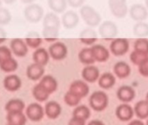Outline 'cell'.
Returning <instances> with one entry per match:
<instances>
[{
  "instance_id": "1",
  "label": "cell",
  "mask_w": 148,
  "mask_h": 125,
  "mask_svg": "<svg viewBox=\"0 0 148 125\" xmlns=\"http://www.w3.org/2000/svg\"><path fill=\"white\" fill-rule=\"evenodd\" d=\"M109 103V97L103 90H96L89 97V105L94 111L105 110Z\"/></svg>"
},
{
  "instance_id": "2",
  "label": "cell",
  "mask_w": 148,
  "mask_h": 125,
  "mask_svg": "<svg viewBox=\"0 0 148 125\" xmlns=\"http://www.w3.org/2000/svg\"><path fill=\"white\" fill-rule=\"evenodd\" d=\"M79 13L85 23L90 27H96L102 21L99 13L90 5H83L80 8Z\"/></svg>"
},
{
  "instance_id": "3",
  "label": "cell",
  "mask_w": 148,
  "mask_h": 125,
  "mask_svg": "<svg viewBox=\"0 0 148 125\" xmlns=\"http://www.w3.org/2000/svg\"><path fill=\"white\" fill-rule=\"evenodd\" d=\"M24 16L29 23L38 24L44 17V9L39 5L31 4L25 8Z\"/></svg>"
},
{
  "instance_id": "4",
  "label": "cell",
  "mask_w": 148,
  "mask_h": 125,
  "mask_svg": "<svg viewBox=\"0 0 148 125\" xmlns=\"http://www.w3.org/2000/svg\"><path fill=\"white\" fill-rule=\"evenodd\" d=\"M108 5L112 14L117 18H124L128 12L126 0H108Z\"/></svg>"
},
{
  "instance_id": "5",
  "label": "cell",
  "mask_w": 148,
  "mask_h": 125,
  "mask_svg": "<svg viewBox=\"0 0 148 125\" xmlns=\"http://www.w3.org/2000/svg\"><path fill=\"white\" fill-rule=\"evenodd\" d=\"M99 33L100 37L103 39L106 40H111L117 37L119 33V30L117 25L112 21H104L99 28Z\"/></svg>"
},
{
  "instance_id": "6",
  "label": "cell",
  "mask_w": 148,
  "mask_h": 125,
  "mask_svg": "<svg viewBox=\"0 0 148 125\" xmlns=\"http://www.w3.org/2000/svg\"><path fill=\"white\" fill-rule=\"evenodd\" d=\"M129 47V41L126 38H115L110 43V51L115 56H122L128 52Z\"/></svg>"
},
{
  "instance_id": "7",
  "label": "cell",
  "mask_w": 148,
  "mask_h": 125,
  "mask_svg": "<svg viewBox=\"0 0 148 125\" xmlns=\"http://www.w3.org/2000/svg\"><path fill=\"white\" fill-rule=\"evenodd\" d=\"M25 115L28 119L32 122H39L41 121L45 115V108L38 103H32L25 109Z\"/></svg>"
},
{
  "instance_id": "8",
  "label": "cell",
  "mask_w": 148,
  "mask_h": 125,
  "mask_svg": "<svg viewBox=\"0 0 148 125\" xmlns=\"http://www.w3.org/2000/svg\"><path fill=\"white\" fill-rule=\"evenodd\" d=\"M50 56L57 61H60L64 59L68 54V49L66 45L62 42H55L53 43L48 49Z\"/></svg>"
},
{
  "instance_id": "9",
  "label": "cell",
  "mask_w": 148,
  "mask_h": 125,
  "mask_svg": "<svg viewBox=\"0 0 148 125\" xmlns=\"http://www.w3.org/2000/svg\"><path fill=\"white\" fill-rule=\"evenodd\" d=\"M116 117L122 122H129L132 120L135 113L134 109L128 103H123L119 104L115 109Z\"/></svg>"
},
{
  "instance_id": "10",
  "label": "cell",
  "mask_w": 148,
  "mask_h": 125,
  "mask_svg": "<svg viewBox=\"0 0 148 125\" xmlns=\"http://www.w3.org/2000/svg\"><path fill=\"white\" fill-rule=\"evenodd\" d=\"M129 15L134 21L143 22L148 18V9L146 6L140 4L132 5L130 8Z\"/></svg>"
},
{
  "instance_id": "11",
  "label": "cell",
  "mask_w": 148,
  "mask_h": 125,
  "mask_svg": "<svg viewBox=\"0 0 148 125\" xmlns=\"http://www.w3.org/2000/svg\"><path fill=\"white\" fill-rule=\"evenodd\" d=\"M69 90L73 92L74 94H76L79 97L83 98L89 94L90 87L85 80H75L71 84Z\"/></svg>"
},
{
  "instance_id": "12",
  "label": "cell",
  "mask_w": 148,
  "mask_h": 125,
  "mask_svg": "<svg viewBox=\"0 0 148 125\" xmlns=\"http://www.w3.org/2000/svg\"><path fill=\"white\" fill-rule=\"evenodd\" d=\"M61 23L66 30H72L79 23V15L73 11H68L63 14L61 18Z\"/></svg>"
},
{
  "instance_id": "13",
  "label": "cell",
  "mask_w": 148,
  "mask_h": 125,
  "mask_svg": "<svg viewBox=\"0 0 148 125\" xmlns=\"http://www.w3.org/2000/svg\"><path fill=\"white\" fill-rule=\"evenodd\" d=\"M10 47L12 53L18 57H24L28 53V45L22 38H13L11 41Z\"/></svg>"
},
{
  "instance_id": "14",
  "label": "cell",
  "mask_w": 148,
  "mask_h": 125,
  "mask_svg": "<svg viewBox=\"0 0 148 125\" xmlns=\"http://www.w3.org/2000/svg\"><path fill=\"white\" fill-rule=\"evenodd\" d=\"M136 96L135 90L129 85H122L117 90V97L122 103H130Z\"/></svg>"
},
{
  "instance_id": "15",
  "label": "cell",
  "mask_w": 148,
  "mask_h": 125,
  "mask_svg": "<svg viewBox=\"0 0 148 125\" xmlns=\"http://www.w3.org/2000/svg\"><path fill=\"white\" fill-rule=\"evenodd\" d=\"M45 66L37 62L31 64L26 69V76L32 81H38L45 76Z\"/></svg>"
},
{
  "instance_id": "16",
  "label": "cell",
  "mask_w": 148,
  "mask_h": 125,
  "mask_svg": "<svg viewBox=\"0 0 148 125\" xmlns=\"http://www.w3.org/2000/svg\"><path fill=\"white\" fill-rule=\"evenodd\" d=\"M81 76L86 83L93 84L99 80L100 77V73L99 69L92 65H86L82 70Z\"/></svg>"
},
{
  "instance_id": "17",
  "label": "cell",
  "mask_w": 148,
  "mask_h": 125,
  "mask_svg": "<svg viewBox=\"0 0 148 125\" xmlns=\"http://www.w3.org/2000/svg\"><path fill=\"white\" fill-rule=\"evenodd\" d=\"M4 87L6 90L10 92H15L18 90L22 85V81L18 75H8L5 77L3 81Z\"/></svg>"
},
{
  "instance_id": "18",
  "label": "cell",
  "mask_w": 148,
  "mask_h": 125,
  "mask_svg": "<svg viewBox=\"0 0 148 125\" xmlns=\"http://www.w3.org/2000/svg\"><path fill=\"white\" fill-rule=\"evenodd\" d=\"M91 50L92 53V56L96 62H104L107 61L110 57V52L109 50L101 44H94L91 47Z\"/></svg>"
},
{
  "instance_id": "19",
  "label": "cell",
  "mask_w": 148,
  "mask_h": 125,
  "mask_svg": "<svg viewBox=\"0 0 148 125\" xmlns=\"http://www.w3.org/2000/svg\"><path fill=\"white\" fill-rule=\"evenodd\" d=\"M45 112L48 118L50 119H57L62 112L61 105L56 101H50L47 102L45 106Z\"/></svg>"
},
{
  "instance_id": "20",
  "label": "cell",
  "mask_w": 148,
  "mask_h": 125,
  "mask_svg": "<svg viewBox=\"0 0 148 125\" xmlns=\"http://www.w3.org/2000/svg\"><path fill=\"white\" fill-rule=\"evenodd\" d=\"M131 67L127 62L124 61L117 62L113 66V72L117 77L119 79H125L127 78L131 74Z\"/></svg>"
},
{
  "instance_id": "21",
  "label": "cell",
  "mask_w": 148,
  "mask_h": 125,
  "mask_svg": "<svg viewBox=\"0 0 148 125\" xmlns=\"http://www.w3.org/2000/svg\"><path fill=\"white\" fill-rule=\"evenodd\" d=\"M79 40L86 45H92L98 40V34L92 27L84 29L79 34Z\"/></svg>"
},
{
  "instance_id": "22",
  "label": "cell",
  "mask_w": 148,
  "mask_h": 125,
  "mask_svg": "<svg viewBox=\"0 0 148 125\" xmlns=\"http://www.w3.org/2000/svg\"><path fill=\"white\" fill-rule=\"evenodd\" d=\"M27 116L24 113V111H14V112H7L6 120L8 123L13 125H25L27 122Z\"/></svg>"
},
{
  "instance_id": "23",
  "label": "cell",
  "mask_w": 148,
  "mask_h": 125,
  "mask_svg": "<svg viewBox=\"0 0 148 125\" xmlns=\"http://www.w3.org/2000/svg\"><path fill=\"white\" fill-rule=\"evenodd\" d=\"M32 59L34 62H37V64L40 65L45 66L47 65V64L49 62V59H50L49 51L46 50V49L45 48H38L32 54Z\"/></svg>"
},
{
  "instance_id": "24",
  "label": "cell",
  "mask_w": 148,
  "mask_h": 125,
  "mask_svg": "<svg viewBox=\"0 0 148 125\" xmlns=\"http://www.w3.org/2000/svg\"><path fill=\"white\" fill-rule=\"evenodd\" d=\"M39 84L50 93V94H52L54 93L57 90H58V81L57 79L51 76V75H45L41 79H40V82Z\"/></svg>"
},
{
  "instance_id": "25",
  "label": "cell",
  "mask_w": 148,
  "mask_h": 125,
  "mask_svg": "<svg viewBox=\"0 0 148 125\" xmlns=\"http://www.w3.org/2000/svg\"><path fill=\"white\" fill-rule=\"evenodd\" d=\"M99 86L103 90H109L116 84V77L111 72L103 73L99 78Z\"/></svg>"
},
{
  "instance_id": "26",
  "label": "cell",
  "mask_w": 148,
  "mask_h": 125,
  "mask_svg": "<svg viewBox=\"0 0 148 125\" xmlns=\"http://www.w3.org/2000/svg\"><path fill=\"white\" fill-rule=\"evenodd\" d=\"M134 113L135 115L141 120L148 118V101L141 100L138 101L134 106Z\"/></svg>"
},
{
  "instance_id": "27",
  "label": "cell",
  "mask_w": 148,
  "mask_h": 125,
  "mask_svg": "<svg viewBox=\"0 0 148 125\" xmlns=\"http://www.w3.org/2000/svg\"><path fill=\"white\" fill-rule=\"evenodd\" d=\"M50 95L51 94L40 84H37L36 85H34L32 89V96L39 103L47 101Z\"/></svg>"
},
{
  "instance_id": "28",
  "label": "cell",
  "mask_w": 148,
  "mask_h": 125,
  "mask_svg": "<svg viewBox=\"0 0 148 125\" xmlns=\"http://www.w3.org/2000/svg\"><path fill=\"white\" fill-rule=\"evenodd\" d=\"M5 109L7 112L24 111V109H25V103L23 100L19 98H12L6 103Z\"/></svg>"
},
{
  "instance_id": "29",
  "label": "cell",
  "mask_w": 148,
  "mask_h": 125,
  "mask_svg": "<svg viewBox=\"0 0 148 125\" xmlns=\"http://www.w3.org/2000/svg\"><path fill=\"white\" fill-rule=\"evenodd\" d=\"M61 21L57 14L54 12L47 13L43 19V27H54L60 29Z\"/></svg>"
},
{
  "instance_id": "30",
  "label": "cell",
  "mask_w": 148,
  "mask_h": 125,
  "mask_svg": "<svg viewBox=\"0 0 148 125\" xmlns=\"http://www.w3.org/2000/svg\"><path fill=\"white\" fill-rule=\"evenodd\" d=\"M79 60L81 64L85 65H92L96 62L92 56L91 48L82 49L79 53Z\"/></svg>"
},
{
  "instance_id": "31",
  "label": "cell",
  "mask_w": 148,
  "mask_h": 125,
  "mask_svg": "<svg viewBox=\"0 0 148 125\" xmlns=\"http://www.w3.org/2000/svg\"><path fill=\"white\" fill-rule=\"evenodd\" d=\"M42 37L39 36V34L36 31H31L27 34V37H25V43L28 45V47L32 49H38L42 44Z\"/></svg>"
},
{
  "instance_id": "32",
  "label": "cell",
  "mask_w": 148,
  "mask_h": 125,
  "mask_svg": "<svg viewBox=\"0 0 148 125\" xmlns=\"http://www.w3.org/2000/svg\"><path fill=\"white\" fill-rule=\"evenodd\" d=\"M92 115L91 109L89 107H87L86 105H83V104H79L78 106H76L74 108L73 111H72V116L75 117H79L81 118L83 120H88L90 118Z\"/></svg>"
},
{
  "instance_id": "33",
  "label": "cell",
  "mask_w": 148,
  "mask_h": 125,
  "mask_svg": "<svg viewBox=\"0 0 148 125\" xmlns=\"http://www.w3.org/2000/svg\"><path fill=\"white\" fill-rule=\"evenodd\" d=\"M43 38L46 42H55L58 38L59 29L54 27H44L42 31Z\"/></svg>"
},
{
  "instance_id": "34",
  "label": "cell",
  "mask_w": 148,
  "mask_h": 125,
  "mask_svg": "<svg viewBox=\"0 0 148 125\" xmlns=\"http://www.w3.org/2000/svg\"><path fill=\"white\" fill-rule=\"evenodd\" d=\"M67 0H48L49 8L55 13H62L67 8Z\"/></svg>"
},
{
  "instance_id": "35",
  "label": "cell",
  "mask_w": 148,
  "mask_h": 125,
  "mask_svg": "<svg viewBox=\"0 0 148 125\" xmlns=\"http://www.w3.org/2000/svg\"><path fill=\"white\" fill-rule=\"evenodd\" d=\"M18 68V64L17 60L13 57H11V58L7 59L6 61L0 64V69L6 73L13 72V71H17Z\"/></svg>"
},
{
  "instance_id": "36",
  "label": "cell",
  "mask_w": 148,
  "mask_h": 125,
  "mask_svg": "<svg viewBox=\"0 0 148 125\" xmlns=\"http://www.w3.org/2000/svg\"><path fill=\"white\" fill-rule=\"evenodd\" d=\"M133 34L138 37H148V24L145 22H137L132 29Z\"/></svg>"
},
{
  "instance_id": "37",
  "label": "cell",
  "mask_w": 148,
  "mask_h": 125,
  "mask_svg": "<svg viewBox=\"0 0 148 125\" xmlns=\"http://www.w3.org/2000/svg\"><path fill=\"white\" fill-rule=\"evenodd\" d=\"M81 97H79V96H77L76 94H74L73 92L68 90L64 96V101L65 103V104H67L70 107H76L79 104L80 101H81Z\"/></svg>"
},
{
  "instance_id": "38",
  "label": "cell",
  "mask_w": 148,
  "mask_h": 125,
  "mask_svg": "<svg viewBox=\"0 0 148 125\" xmlns=\"http://www.w3.org/2000/svg\"><path fill=\"white\" fill-rule=\"evenodd\" d=\"M147 57H148V54H145V53H143V52H140V51H138L135 50L130 55L131 62L137 66H138L141 62Z\"/></svg>"
},
{
  "instance_id": "39",
  "label": "cell",
  "mask_w": 148,
  "mask_h": 125,
  "mask_svg": "<svg viewBox=\"0 0 148 125\" xmlns=\"http://www.w3.org/2000/svg\"><path fill=\"white\" fill-rule=\"evenodd\" d=\"M134 50L148 54V39L145 37H138L134 42Z\"/></svg>"
},
{
  "instance_id": "40",
  "label": "cell",
  "mask_w": 148,
  "mask_h": 125,
  "mask_svg": "<svg viewBox=\"0 0 148 125\" xmlns=\"http://www.w3.org/2000/svg\"><path fill=\"white\" fill-rule=\"evenodd\" d=\"M12 14L6 8H0V25H6L12 21Z\"/></svg>"
},
{
  "instance_id": "41",
  "label": "cell",
  "mask_w": 148,
  "mask_h": 125,
  "mask_svg": "<svg viewBox=\"0 0 148 125\" xmlns=\"http://www.w3.org/2000/svg\"><path fill=\"white\" fill-rule=\"evenodd\" d=\"M12 50L9 49L7 46H5V45L0 46V64L6 61L7 59L12 57Z\"/></svg>"
},
{
  "instance_id": "42",
  "label": "cell",
  "mask_w": 148,
  "mask_h": 125,
  "mask_svg": "<svg viewBox=\"0 0 148 125\" xmlns=\"http://www.w3.org/2000/svg\"><path fill=\"white\" fill-rule=\"evenodd\" d=\"M138 72L144 77H148V57L138 65Z\"/></svg>"
},
{
  "instance_id": "43",
  "label": "cell",
  "mask_w": 148,
  "mask_h": 125,
  "mask_svg": "<svg viewBox=\"0 0 148 125\" xmlns=\"http://www.w3.org/2000/svg\"><path fill=\"white\" fill-rule=\"evenodd\" d=\"M68 125H86V120H83L79 117L72 116L69 120Z\"/></svg>"
},
{
  "instance_id": "44",
  "label": "cell",
  "mask_w": 148,
  "mask_h": 125,
  "mask_svg": "<svg viewBox=\"0 0 148 125\" xmlns=\"http://www.w3.org/2000/svg\"><path fill=\"white\" fill-rule=\"evenodd\" d=\"M86 0H67L68 5L72 8H79L82 7Z\"/></svg>"
},
{
  "instance_id": "45",
  "label": "cell",
  "mask_w": 148,
  "mask_h": 125,
  "mask_svg": "<svg viewBox=\"0 0 148 125\" xmlns=\"http://www.w3.org/2000/svg\"><path fill=\"white\" fill-rule=\"evenodd\" d=\"M6 39H7L6 31L2 27H0V43H3Z\"/></svg>"
},
{
  "instance_id": "46",
  "label": "cell",
  "mask_w": 148,
  "mask_h": 125,
  "mask_svg": "<svg viewBox=\"0 0 148 125\" xmlns=\"http://www.w3.org/2000/svg\"><path fill=\"white\" fill-rule=\"evenodd\" d=\"M128 125H145V123H144L141 119H132L130 121Z\"/></svg>"
},
{
  "instance_id": "47",
  "label": "cell",
  "mask_w": 148,
  "mask_h": 125,
  "mask_svg": "<svg viewBox=\"0 0 148 125\" xmlns=\"http://www.w3.org/2000/svg\"><path fill=\"white\" fill-rule=\"evenodd\" d=\"M87 125H106V124L99 119H93V120L90 121L87 123Z\"/></svg>"
},
{
  "instance_id": "48",
  "label": "cell",
  "mask_w": 148,
  "mask_h": 125,
  "mask_svg": "<svg viewBox=\"0 0 148 125\" xmlns=\"http://www.w3.org/2000/svg\"><path fill=\"white\" fill-rule=\"evenodd\" d=\"M3 1L5 3V4H7V5H12V4H13V3H15L17 0H3Z\"/></svg>"
},
{
  "instance_id": "49",
  "label": "cell",
  "mask_w": 148,
  "mask_h": 125,
  "mask_svg": "<svg viewBox=\"0 0 148 125\" xmlns=\"http://www.w3.org/2000/svg\"><path fill=\"white\" fill-rule=\"evenodd\" d=\"M20 1L24 4H32L35 0H20Z\"/></svg>"
},
{
  "instance_id": "50",
  "label": "cell",
  "mask_w": 148,
  "mask_h": 125,
  "mask_svg": "<svg viewBox=\"0 0 148 125\" xmlns=\"http://www.w3.org/2000/svg\"><path fill=\"white\" fill-rule=\"evenodd\" d=\"M145 6L148 9V0H145Z\"/></svg>"
},
{
  "instance_id": "51",
  "label": "cell",
  "mask_w": 148,
  "mask_h": 125,
  "mask_svg": "<svg viewBox=\"0 0 148 125\" xmlns=\"http://www.w3.org/2000/svg\"><path fill=\"white\" fill-rule=\"evenodd\" d=\"M145 99L148 101V92H147V94H146V96H145Z\"/></svg>"
},
{
  "instance_id": "52",
  "label": "cell",
  "mask_w": 148,
  "mask_h": 125,
  "mask_svg": "<svg viewBox=\"0 0 148 125\" xmlns=\"http://www.w3.org/2000/svg\"><path fill=\"white\" fill-rule=\"evenodd\" d=\"M1 7H2V1L0 0V8H1Z\"/></svg>"
},
{
  "instance_id": "53",
  "label": "cell",
  "mask_w": 148,
  "mask_h": 125,
  "mask_svg": "<svg viewBox=\"0 0 148 125\" xmlns=\"http://www.w3.org/2000/svg\"><path fill=\"white\" fill-rule=\"evenodd\" d=\"M145 125H148V118L146 119V123H145Z\"/></svg>"
},
{
  "instance_id": "54",
  "label": "cell",
  "mask_w": 148,
  "mask_h": 125,
  "mask_svg": "<svg viewBox=\"0 0 148 125\" xmlns=\"http://www.w3.org/2000/svg\"><path fill=\"white\" fill-rule=\"evenodd\" d=\"M6 125H13V124H11V123H7Z\"/></svg>"
}]
</instances>
